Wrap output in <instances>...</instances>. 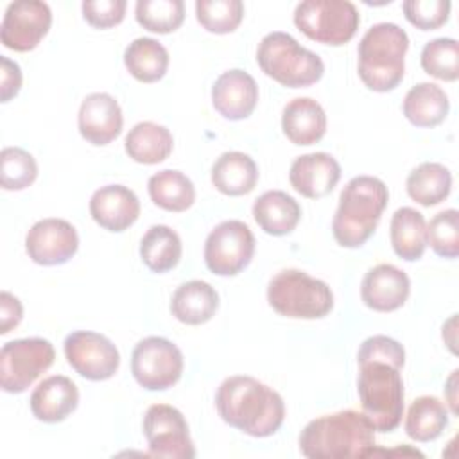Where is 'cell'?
Returning <instances> with one entry per match:
<instances>
[{
    "label": "cell",
    "mask_w": 459,
    "mask_h": 459,
    "mask_svg": "<svg viewBox=\"0 0 459 459\" xmlns=\"http://www.w3.org/2000/svg\"><path fill=\"white\" fill-rule=\"evenodd\" d=\"M215 407L222 421L253 437L276 434L285 420L280 393L247 375L224 378L215 393Z\"/></svg>",
    "instance_id": "1"
},
{
    "label": "cell",
    "mask_w": 459,
    "mask_h": 459,
    "mask_svg": "<svg viewBox=\"0 0 459 459\" xmlns=\"http://www.w3.org/2000/svg\"><path fill=\"white\" fill-rule=\"evenodd\" d=\"M299 450L308 459L368 457L375 452V427L353 409L325 414L305 425Z\"/></svg>",
    "instance_id": "2"
},
{
    "label": "cell",
    "mask_w": 459,
    "mask_h": 459,
    "mask_svg": "<svg viewBox=\"0 0 459 459\" xmlns=\"http://www.w3.org/2000/svg\"><path fill=\"white\" fill-rule=\"evenodd\" d=\"M389 201L387 186L375 176L351 178L339 195L332 233L342 247H360L377 230Z\"/></svg>",
    "instance_id": "3"
},
{
    "label": "cell",
    "mask_w": 459,
    "mask_h": 459,
    "mask_svg": "<svg viewBox=\"0 0 459 459\" xmlns=\"http://www.w3.org/2000/svg\"><path fill=\"white\" fill-rule=\"evenodd\" d=\"M409 48L407 32L391 22L371 25L359 41V77L373 91L394 90L405 72V54Z\"/></svg>",
    "instance_id": "4"
},
{
    "label": "cell",
    "mask_w": 459,
    "mask_h": 459,
    "mask_svg": "<svg viewBox=\"0 0 459 459\" xmlns=\"http://www.w3.org/2000/svg\"><path fill=\"white\" fill-rule=\"evenodd\" d=\"M364 416L375 430H394L403 416V380L400 368L385 360H360L357 380Z\"/></svg>",
    "instance_id": "5"
},
{
    "label": "cell",
    "mask_w": 459,
    "mask_h": 459,
    "mask_svg": "<svg viewBox=\"0 0 459 459\" xmlns=\"http://www.w3.org/2000/svg\"><path fill=\"white\" fill-rule=\"evenodd\" d=\"M256 61L267 77L289 88L310 86L325 74L321 57L281 30L262 38L256 48Z\"/></svg>",
    "instance_id": "6"
},
{
    "label": "cell",
    "mask_w": 459,
    "mask_h": 459,
    "mask_svg": "<svg viewBox=\"0 0 459 459\" xmlns=\"http://www.w3.org/2000/svg\"><path fill=\"white\" fill-rule=\"evenodd\" d=\"M267 301L280 316L321 319L333 308V292L323 281L299 269L276 273L267 285Z\"/></svg>",
    "instance_id": "7"
},
{
    "label": "cell",
    "mask_w": 459,
    "mask_h": 459,
    "mask_svg": "<svg viewBox=\"0 0 459 459\" xmlns=\"http://www.w3.org/2000/svg\"><path fill=\"white\" fill-rule=\"evenodd\" d=\"M294 23L307 38L339 47L355 36L360 14L348 0H305L294 9Z\"/></svg>",
    "instance_id": "8"
},
{
    "label": "cell",
    "mask_w": 459,
    "mask_h": 459,
    "mask_svg": "<svg viewBox=\"0 0 459 459\" xmlns=\"http://www.w3.org/2000/svg\"><path fill=\"white\" fill-rule=\"evenodd\" d=\"M56 359L50 341L43 337L14 339L0 350V385L5 393H23Z\"/></svg>",
    "instance_id": "9"
},
{
    "label": "cell",
    "mask_w": 459,
    "mask_h": 459,
    "mask_svg": "<svg viewBox=\"0 0 459 459\" xmlns=\"http://www.w3.org/2000/svg\"><path fill=\"white\" fill-rule=\"evenodd\" d=\"M183 366L181 350L172 341L158 335L138 341L131 355V373L147 391L172 387L181 378Z\"/></svg>",
    "instance_id": "10"
},
{
    "label": "cell",
    "mask_w": 459,
    "mask_h": 459,
    "mask_svg": "<svg viewBox=\"0 0 459 459\" xmlns=\"http://www.w3.org/2000/svg\"><path fill=\"white\" fill-rule=\"evenodd\" d=\"M255 255V235L242 221L230 219L217 224L204 242V264L217 276H235Z\"/></svg>",
    "instance_id": "11"
},
{
    "label": "cell",
    "mask_w": 459,
    "mask_h": 459,
    "mask_svg": "<svg viewBox=\"0 0 459 459\" xmlns=\"http://www.w3.org/2000/svg\"><path fill=\"white\" fill-rule=\"evenodd\" d=\"M143 436L149 454L167 459H192L195 448L190 439L188 423L181 411L167 403H154L143 416Z\"/></svg>",
    "instance_id": "12"
},
{
    "label": "cell",
    "mask_w": 459,
    "mask_h": 459,
    "mask_svg": "<svg viewBox=\"0 0 459 459\" xmlns=\"http://www.w3.org/2000/svg\"><path fill=\"white\" fill-rule=\"evenodd\" d=\"M63 348L72 369L88 380H108L118 371L120 353L102 333L90 330L72 332L66 335Z\"/></svg>",
    "instance_id": "13"
},
{
    "label": "cell",
    "mask_w": 459,
    "mask_h": 459,
    "mask_svg": "<svg viewBox=\"0 0 459 459\" xmlns=\"http://www.w3.org/2000/svg\"><path fill=\"white\" fill-rule=\"evenodd\" d=\"M52 23L50 7L39 0L11 2L0 23V41L16 52L38 47Z\"/></svg>",
    "instance_id": "14"
},
{
    "label": "cell",
    "mask_w": 459,
    "mask_h": 459,
    "mask_svg": "<svg viewBox=\"0 0 459 459\" xmlns=\"http://www.w3.org/2000/svg\"><path fill=\"white\" fill-rule=\"evenodd\" d=\"M79 247L75 228L57 217H48L34 222L25 235V251L34 264L61 265L66 264Z\"/></svg>",
    "instance_id": "15"
},
{
    "label": "cell",
    "mask_w": 459,
    "mask_h": 459,
    "mask_svg": "<svg viewBox=\"0 0 459 459\" xmlns=\"http://www.w3.org/2000/svg\"><path fill=\"white\" fill-rule=\"evenodd\" d=\"M124 117L113 95L95 91L84 97L77 115L81 136L91 145H108L122 131Z\"/></svg>",
    "instance_id": "16"
},
{
    "label": "cell",
    "mask_w": 459,
    "mask_h": 459,
    "mask_svg": "<svg viewBox=\"0 0 459 459\" xmlns=\"http://www.w3.org/2000/svg\"><path fill=\"white\" fill-rule=\"evenodd\" d=\"M256 102V81L240 68L222 72L212 86V104L228 120L247 118L255 111Z\"/></svg>",
    "instance_id": "17"
},
{
    "label": "cell",
    "mask_w": 459,
    "mask_h": 459,
    "mask_svg": "<svg viewBox=\"0 0 459 459\" xmlns=\"http://www.w3.org/2000/svg\"><path fill=\"white\" fill-rule=\"evenodd\" d=\"M411 292L409 276L393 264H378L371 267L360 283V298L364 305L377 312H393L400 308Z\"/></svg>",
    "instance_id": "18"
},
{
    "label": "cell",
    "mask_w": 459,
    "mask_h": 459,
    "mask_svg": "<svg viewBox=\"0 0 459 459\" xmlns=\"http://www.w3.org/2000/svg\"><path fill=\"white\" fill-rule=\"evenodd\" d=\"M341 179V165L328 152H308L298 156L289 169L292 188L308 199L328 195Z\"/></svg>",
    "instance_id": "19"
},
{
    "label": "cell",
    "mask_w": 459,
    "mask_h": 459,
    "mask_svg": "<svg viewBox=\"0 0 459 459\" xmlns=\"http://www.w3.org/2000/svg\"><path fill=\"white\" fill-rule=\"evenodd\" d=\"M90 215L100 228L120 233L136 222L140 201L136 194L124 185H106L93 192Z\"/></svg>",
    "instance_id": "20"
},
{
    "label": "cell",
    "mask_w": 459,
    "mask_h": 459,
    "mask_svg": "<svg viewBox=\"0 0 459 459\" xmlns=\"http://www.w3.org/2000/svg\"><path fill=\"white\" fill-rule=\"evenodd\" d=\"M29 402L36 420L43 423H59L77 409L79 389L72 378L52 375L34 387Z\"/></svg>",
    "instance_id": "21"
},
{
    "label": "cell",
    "mask_w": 459,
    "mask_h": 459,
    "mask_svg": "<svg viewBox=\"0 0 459 459\" xmlns=\"http://www.w3.org/2000/svg\"><path fill=\"white\" fill-rule=\"evenodd\" d=\"M281 129L294 145L317 143L326 133L325 109L310 97H296L283 108Z\"/></svg>",
    "instance_id": "22"
},
{
    "label": "cell",
    "mask_w": 459,
    "mask_h": 459,
    "mask_svg": "<svg viewBox=\"0 0 459 459\" xmlns=\"http://www.w3.org/2000/svg\"><path fill=\"white\" fill-rule=\"evenodd\" d=\"M217 308L219 294L203 280H190L179 285L170 299L172 316L185 325H203L215 316Z\"/></svg>",
    "instance_id": "23"
},
{
    "label": "cell",
    "mask_w": 459,
    "mask_h": 459,
    "mask_svg": "<svg viewBox=\"0 0 459 459\" xmlns=\"http://www.w3.org/2000/svg\"><path fill=\"white\" fill-rule=\"evenodd\" d=\"M258 181L255 160L240 151L222 152L212 167V183L224 195H246Z\"/></svg>",
    "instance_id": "24"
},
{
    "label": "cell",
    "mask_w": 459,
    "mask_h": 459,
    "mask_svg": "<svg viewBox=\"0 0 459 459\" xmlns=\"http://www.w3.org/2000/svg\"><path fill=\"white\" fill-rule=\"evenodd\" d=\"M301 217L298 201L283 190H267L253 203V219L269 235L290 233Z\"/></svg>",
    "instance_id": "25"
},
{
    "label": "cell",
    "mask_w": 459,
    "mask_h": 459,
    "mask_svg": "<svg viewBox=\"0 0 459 459\" xmlns=\"http://www.w3.org/2000/svg\"><path fill=\"white\" fill-rule=\"evenodd\" d=\"M126 152L131 160L143 165H154L165 161L174 147L170 131L156 122H138L129 129L124 140Z\"/></svg>",
    "instance_id": "26"
},
{
    "label": "cell",
    "mask_w": 459,
    "mask_h": 459,
    "mask_svg": "<svg viewBox=\"0 0 459 459\" xmlns=\"http://www.w3.org/2000/svg\"><path fill=\"white\" fill-rule=\"evenodd\" d=\"M403 115L416 127L439 126L450 109V100L443 88L434 82H418L403 97Z\"/></svg>",
    "instance_id": "27"
},
{
    "label": "cell",
    "mask_w": 459,
    "mask_h": 459,
    "mask_svg": "<svg viewBox=\"0 0 459 459\" xmlns=\"http://www.w3.org/2000/svg\"><path fill=\"white\" fill-rule=\"evenodd\" d=\"M389 238L394 253L407 260H420L427 247V222L421 212L402 206L398 208L389 224Z\"/></svg>",
    "instance_id": "28"
},
{
    "label": "cell",
    "mask_w": 459,
    "mask_h": 459,
    "mask_svg": "<svg viewBox=\"0 0 459 459\" xmlns=\"http://www.w3.org/2000/svg\"><path fill=\"white\" fill-rule=\"evenodd\" d=\"M183 246L179 235L165 224L151 226L140 242V258L152 273H167L181 260Z\"/></svg>",
    "instance_id": "29"
},
{
    "label": "cell",
    "mask_w": 459,
    "mask_h": 459,
    "mask_svg": "<svg viewBox=\"0 0 459 459\" xmlns=\"http://www.w3.org/2000/svg\"><path fill=\"white\" fill-rule=\"evenodd\" d=\"M124 65L140 82L160 81L169 68V52L154 38H136L124 50Z\"/></svg>",
    "instance_id": "30"
},
{
    "label": "cell",
    "mask_w": 459,
    "mask_h": 459,
    "mask_svg": "<svg viewBox=\"0 0 459 459\" xmlns=\"http://www.w3.org/2000/svg\"><path fill=\"white\" fill-rule=\"evenodd\" d=\"M407 194L421 206H434L445 201L452 190L450 170L436 161H423L412 169L405 181Z\"/></svg>",
    "instance_id": "31"
},
{
    "label": "cell",
    "mask_w": 459,
    "mask_h": 459,
    "mask_svg": "<svg viewBox=\"0 0 459 459\" xmlns=\"http://www.w3.org/2000/svg\"><path fill=\"white\" fill-rule=\"evenodd\" d=\"M448 425V409L436 396H418L405 416V434L418 441L429 443L437 439Z\"/></svg>",
    "instance_id": "32"
},
{
    "label": "cell",
    "mask_w": 459,
    "mask_h": 459,
    "mask_svg": "<svg viewBox=\"0 0 459 459\" xmlns=\"http://www.w3.org/2000/svg\"><path fill=\"white\" fill-rule=\"evenodd\" d=\"M151 201L167 212H185L195 201V188L190 178L179 170L165 169L149 178Z\"/></svg>",
    "instance_id": "33"
},
{
    "label": "cell",
    "mask_w": 459,
    "mask_h": 459,
    "mask_svg": "<svg viewBox=\"0 0 459 459\" xmlns=\"http://www.w3.org/2000/svg\"><path fill=\"white\" fill-rule=\"evenodd\" d=\"M136 22L158 34H169L179 29L185 20L183 0H138L134 5Z\"/></svg>",
    "instance_id": "34"
},
{
    "label": "cell",
    "mask_w": 459,
    "mask_h": 459,
    "mask_svg": "<svg viewBox=\"0 0 459 459\" xmlns=\"http://www.w3.org/2000/svg\"><path fill=\"white\" fill-rule=\"evenodd\" d=\"M421 68L441 81L459 77V43L454 38H436L421 50Z\"/></svg>",
    "instance_id": "35"
},
{
    "label": "cell",
    "mask_w": 459,
    "mask_h": 459,
    "mask_svg": "<svg viewBox=\"0 0 459 459\" xmlns=\"http://www.w3.org/2000/svg\"><path fill=\"white\" fill-rule=\"evenodd\" d=\"M38 178L34 156L22 147H4L0 152V185L4 190H23Z\"/></svg>",
    "instance_id": "36"
},
{
    "label": "cell",
    "mask_w": 459,
    "mask_h": 459,
    "mask_svg": "<svg viewBox=\"0 0 459 459\" xmlns=\"http://www.w3.org/2000/svg\"><path fill=\"white\" fill-rule=\"evenodd\" d=\"M197 22L215 34L233 32L244 18V4L240 0H197Z\"/></svg>",
    "instance_id": "37"
},
{
    "label": "cell",
    "mask_w": 459,
    "mask_h": 459,
    "mask_svg": "<svg viewBox=\"0 0 459 459\" xmlns=\"http://www.w3.org/2000/svg\"><path fill=\"white\" fill-rule=\"evenodd\" d=\"M427 244L443 258L459 255V212L455 208L436 213L427 226Z\"/></svg>",
    "instance_id": "38"
},
{
    "label": "cell",
    "mask_w": 459,
    "mask_h": 459,
    "mask_svg": "<svg viewBox=\"0 0 459 459\" xmlns=\"http://www.w3.org/2000/svg\"><path fill=\"white\" fill-rule=\"evenodd\" d=\"M450 7L448 0H405L402 5L409 23L421 30H434L445 25Z\"/></svg>",
    "instance_id": "39"
},
{
    "label": "cell",
    "mask_w": 459,
    "mask_h": 459,
    "mask_svg": "<svg viewBox=\"0 0 459 459\" xmlns=\"http://www.w3.org/2000/svg\"><path fill=\"white\" fill-rule=\"evenodd\" d=\"M369 359L385 360L402 369L405 364V350L398 341L387 335H371L360 344L357 353V362L369 360Z\"/></svg>",
    "instance_id": "40"
},
{
    "label": "cell",
    "mask_w": 459,
    "mask_h": 459,
    "mask_svg": "<svg viewBox=\"0 0 459 459\" xmlns=\"http://www.w3.org/2000/svg\"><path fill=\"white\" fill-rule=\"evenodd\" d=\"M126 7V0H84L82 16L95 29H109L124 20Z\"/></svg>",
    "instance_id": "41"
},
{
    "label": "cell",
    "mask_w": 459,
    "mask_h": 459,
    "mask_svg": "<svg viewBox=\"0 0 459 459\" xmlns=\"http://www.w3.org/2000/svg\"><path fill=\"white\" fill-rule=\"evenodd\" d=\"M22 88V70L16 61L0 56V100L9 102Z\"/></svg>",
    "instance_id": "42"
},
{
    "label": "cell",
    "mask_w": 459,
    "mask_h": 459,
    "mask_svg": "<svg viewBox=\"0 0 459 459\" xmlns=\"http://www.w3.org/2000/svg\"><path fill=\"white\" fill-rule=\"evenodd\" d=\"M23 317V308L22 303L16 296H13L7 290H2L0 294V333L5 335L13 328L20 325Z\"/></svg>",
    "instance_id": "43"
},
{
    "label": "cell",
    "mask_w": 459,
    "mask_h": 459,
    "mask_svg": "<svg viewBox=\"0 0 459 459\" xmlns=\"http://www.w3.org/2000/svg\"><path fill=\"white\" fill-rule=\"evenodd\" d=\"M457 375H459V369H454L445 384V398L450 405L452 414H455V416L459 412V409H457Z\"/></svg>",
    "instance_id": "44"
}]
</instances>
